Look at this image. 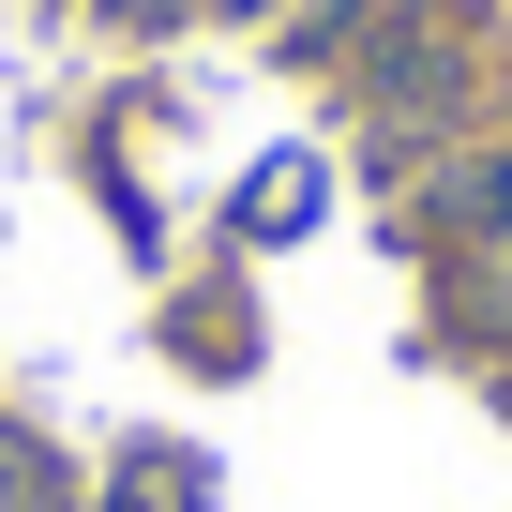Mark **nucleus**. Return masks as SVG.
<instances>
[{"mask_svg": "<svg viewBox=\"0 0 512 512\" xmlns=\"http://www.w3.org/2000/svg\"><path fill=\"white\" fill-rule=\"evenodd\" d=\"M226 16H272V0H226Z\"/></svg>", "mask_w": 512, "mask_h": 512, "instance_id": "nucleus-5", "label": "nucleus"}, {"mask_svg": "<svg viewBox=\"0 0 512 512\" xmlns=\"http://www.w3.org/2000/svg\"><path fill=\"white\" fill-rule=\"evenodd\" d=\"M121 16H136V31H166V16H196V0H121Z\"/></svg>", "mask_w": 512, "mask_h": 512, "instance_id": "nucleus-3", "label": "nucleus"}, {"mask_svg": "<svg viewBox=\"0 0 512 512\" xmlns=\"http://www.w3.org/2000/svg\"><path fill=\"white\" fill-rule=\"evenodd\" d=\"M0 512H61V482H46V452H31V437H0Z\"/></svg>", "mask_w": 512, "mask_h": 512, "instance_id": "nucleus-2", "label": "nucleus"}, {"mask_svg": "<svg viewBox=\"0 0 512 512\" xmlns=\"http://www.w3.org/2000/svg\"><path fill=\"white\" fill-rule=\"evenodd\" d=\"M497 407H512V347H497Z\"/></svg>", "mask_w": 512, "mask_h": 512, "instance_id": "nucleus-4", "label": "nucleus"}, {"mask_svg": "<svg viewBox=\"0 0 512 512\" xmlns=\"http://www.w3.org/2000/svg\"><path fill=\"white\" fill-rule=\"evenodd\" d=\"M437 226H452V241H512V151H497V166H452V181H437Z\"/></svg>", "mask_w": 512, "mask_h": 512, "instance_id": "nucleus-1", "label": "nucleus"}]
</instances>
